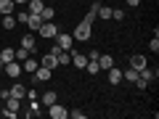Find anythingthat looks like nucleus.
<instances>
[{"instance_id": "39448f33", "label": "nucleus", "mask_w": 159, "mask_h": 119, "mask_svg": "<svg viewBox=\"0 0 159 119\" xmlns=\"http://www.w3.org/2000/svg\"><path fill=\"white\" fill-rule=\"evenodd\" d=\"M3 69H6V74H8L11 79H19V77H21V72H24V69H21V61H16V58L8 61V64H3Z\"/></svg>"}, {"instance_id": "a211bd4d", "label": "nucleus", "mask_w": 159, "mask_h": 119, "mask_svg": "<svg viewBox=\"0 0 159 119\" xmlns=\"http://www.w3.org/2000/svg\"><path fill=\"white\" fill-rule=\"evenodd\" d=\"M58 98H56V93L53 90H48V93H43V98H40V103H43V106H51V103H56Z\"/></svg>"}, {"instance_id": "b1692460", "label": "nucleus", "mask_w": 159, "mask_h": 119, "mask_svg": "<svg viewBox=\"0 0 159 119\" xmlns=\"http://www.w3.org/2000/svg\"><path fill=\"white\" fill-rule=\"evenodd\" d=\"M96 19H111V6H98Z\"/></svg>"}, {"instance_id": "473e14b6", "label": "nucleus", "mask_w": 159, "mask_h": 119, "mask_svg": "<svg viewBox=\"0 0 159 119\" xmlns=\"http://www.w3.org/2000/svg\"><path fill=\"white\" fill-rule=\"evenodd\" d=\"M127 6H133V8H135V6H141V0H127Z\"/></svg>"}, {"instance_id": "f8f14e48", "label": "nucleus", "mask_w": 159, "mask_h": 119, "mask_svg": "<svg viewBox=\"0 0 159 119\" xmlns=\"http://www.w3.org/2000/svg\"><path fill=\"white\" fill-rule=\"evenodd\" d=\"M37 66H40V64L34 61V58H29V56L21 61V69H24V72H29V74H34V69H37Z\"/></svg>"}, {"instance_id": "2eb2a0df", "label": "nucleus", "mask_w": 159, "mask_h": 119, "mask_svg": "<svg viewBox=\"0 0 159 119\" xmlns=\"http://www.w3.org/2000/svg\"><path fill=\"white\" fill-rule=\"evenodd\" d=\"M11 95H13V98H21V101H24V95H27V87H24L21 82H16V85L11 87Z\"/></svg>"}, {"instance_id": "9b49d317", "label": "nucleus", "mask_w": 159, "mask_h": 119, "mask_svg": "<svg viewBox=\"0 0 159 119\" xmlns=\"http://www.w3.org/2000/svg\"><path fill=\"white\" fill-rule=\"evenodd\" d=\"M43 8H45V0H29V3H27V11L29 13H40Z\"/></svg>"}, {"instance_id": "1a4fd4ad", "label": "nucleus", "mask_w": 159, "mask_h": 119, "mask_svg": "<svg viewBox=\"0 0 159 119\" xmlns=\"http://www.w3.org/2000/svg\"><path fill=\"white\" fill-rule=\"evenodd\" d=\"M119 82H122V69L111 66L109 69V85H119Z\"/></svg>"}, {"instance_id": "0eeeda50", "label": "nucleus", "mask_w": 159, "mask_h": 119, "mask_svg": "<svg viewBox=\"0 0 159 119\" xmlns=\"http://www.w3.org/2000/svg\"><path fill=\"white\" fill-rule=\"evenodd\" d=\"M24 24H27L29 29H34V32H37V29H40V24H43V19H40V13H27Z\"/></svg>"}, {"instance_id": "f257e3e1", "label": "nucleus", "mask_w": 159, "mask_h": 119, "mask_svg": "<svg viewBox=\"0 0 159 119\" xmlns=\"http://www.w3.org/2000/svg\"><path fill=\"white\" fill-rule=\"evenodd\" d=\"M90 34H93V24H88V21H80L77 27H74L72 37L77 40V42H88V40H90Z\"/></svg>"}, {"instance_id": "9d476101", "label": "nucleus", "mask_w": 159, "mask_h": 119, "mask_svg": "<svg viewBox=\"0 0 159 119\" xmlns=\"http://www.w3.org/2000/svg\"><path fill=\"white\" fill-rule=\"evenodd\" d=\"M72 64H74L77 69H85V64H88V56H82V53L72 51Z\"/></svg>"}, {"instance_id": "7ed1b4c3", "label": "nucleus", "mask_w": 159, "mask_h": 119, "mask_svg": "<svg viewBox=\"0 0 159 119\" xmlns=\"http://www.w3.org/2000/svg\"><path fill=\"white\" fill-rule=\"evenodd\" d=\"M37 32H40V37H45V40H53V37H56L58 32H61V29H58V27H56L53 21H43V24H40V29H37Z\"/></svg>"}, {"instance_id": "aec40b11", "label": "nucleus", "mask_w": 159, "mask_h": 119, "mask_svg": "<svg viewBox=\"0 0 159 119\" xmlns=\"http://www.w3.org/2000/svg\"><path fill=\"white\" fill-rule=\"evenodd\" d=\"M21 48H27L29 53L34 51V34H24V37H21Z\"/></svg>"}, {"instance_id": "6ab92c4d", "label": "nucleus", "mask_w": 159, "mask_h": 119, "mask_svg": "<svg viewBox=\"0 0 159 119\" xmlns=\"http://www.w3.org/2000/svg\"><path fill=\"white\" fill-rule=\"evenodd\" d=\"M98 6H101V3H93V6H90V11L85 13V19H82V21H88V24H93V21H96V13H98Z\"/></svg>"}, {"instance_id": "c756f323", "label": "nucleus", "mask_w": 159, "mask_h": 119, "mask_svg": "<svg viewBox=\"0 0 159 119\" xmlns=\"http://www.w3.org/2000/svg\"><path fill=\"white\" fill-rule=\"evenodd\" d=\"M0 114H3L6 119H16L19 117V111H11V108H6V111H0Z\"/></svg>"}, {"instance_id": "5701e85b", "label": "nucleus", "mask_w": 159, "mask_h": 119, "mask_svg": "<svg viewBox=\"0 0 159 119\" xmlns=\"http://www.w3.org/2000/svg\"><path fill=\"white\" fill-rule=\"evenodd\" d=\"M122 79H127V82H135V79H138V69H125V72H122Z\"/></svg>"}, {"instance_id": "ddd939ff", "label": "nucleus", "mask_w": 159, "mask_h": 119, "mask_svg": "<svg viewBox=\"0 0 159 119\" xmlns=\"http://www.w3.org/2000/svg\"><path fill=\"white\" fill-rule=\"evenodd\" d=\"M13 58H16V51H13V48H3V51H0V61L3 64L13 61Z\"/></svg>"}, {"instance_id": "6e6552de", "label": "nucleus", "mask_w": 159, "mask_h": 119, "mask_svg": "<svg viewBox=\"0 0 159 119\" xmlns=\"http://www.w3.org/2000/svg\"><path fill=\"white\" fill-rule=\"evenodd\" d=\"M16 16H13V13H6V16H0V29H3V27H6V29H13V27H16Z\"/></svg>"}, {"instance_id": "412c9836", "label": "nucleus", "mask_w": 159, "mask_h": 119, "mask_svg": "<svg viewBox=\"0 0 159 119\" xmlns=\"http://www.w3.org/2000/svg\"><path fill=\"white\" fill-rule=\"evenodd\" d=\"M130 66L133 69H143L146 66V56H130Z\"/></svg>"}, {"instance_id": "20e7f679", "label": "nucleus", "mask_w": 159, "mask_h": 119, "mask_svg": "<svg viewBox=\"0 0 159 119\" xmlns=\"http://www.w3.org/2000/svg\"><path fill=\"white\" fill-rule=\"evenodd\" d=\"M48 117H51V119H66L69 117V108L66 106H61V103H51V106H48Z\"/></svg>"}, {"instance_id": "2f4dec72", "label": "nucleus", "mask_w": 159, "mask_h": 119, "mask_svg": "<svg viewBox=\"0 0 159 119\" xmlns=\"http://www.w3.org/2000/svg\"><path fill=\"white\" fill-rule=\"evenodd\" d=\"M48 53H53V56H58V53H61V48H58L56 42H53V48H48Z\"/></svg>"}, {"instance_id": "f03ea898", "label": "nucleus", "mask_w": 159, "mask_h": 119, "mask_svg": "<svg viewBox=\"0 0 159 119\" xmlns=\"http://www.w3.org/2000/svg\"><path fill=\"white\" fill-rule=\"evenodd\" d=\"M53 40H56V45L61 48V51H69V53L74 51V37H72V34H66V32H58Z\"/></svg>"}, {"instance_id": "c85d7f7f", "label": "nucleus", "mask_w": 159, "mask_h": 119, "mask_svg": "<svg viewBox=\"0 0 159 119\" xmlns=\"http://www.w3.org/2000/svg\"><path fill=\"white\" fill-rule=\"evenodd\" d=\"M69 117H72V119H85V111H80V108H74V111H69Z\"/></svg>"}, {"instance_id": "e433bc0d", "label": "nucleus", "mask_w": 159, "mask_h": 119, "mask_svg": "<svg viewBox=\"0 0 159 119\" xmlns=\"http://www.w3.org/2000/svg\"><path fill=\"white\" fill-rule=\"evenodd\" d=\"M0 32H3V29H0Z\"/></svg>"}, {"instance_id": "bb28decb", "label": "nucleus", "mask_w": 159, "mask_h": 119, "mask_svg": "<svg viewBox=\"0 0 159 119\" xmlns=\"http://www.w3.org/2000/svg\"><path fill=\"white\" fill-rule=\"evenodd\" d=\"M111 19H117V21H122V19H125V11H119V8H111Z\"/></svg>"}, {"instance_id": "dca6fc26", "label": "nucleus", "mask_w": 159, "mask_h": 119, "mask_svg": "<svg viewBox=\"0 0 159 119\" xmlns=\"http://www.w3.org/2000/svg\"><path fill=\"white\" fill-rule=\"evenodd\" d=\"M6 108H11V111H19V108H21V98L8 95V98H6Z\"/></svg>"}, {"instance_id": "4468645a", "label": "nucleus", "mask_w": 159, "mask_h": 119, "mask_svg": "<svg viewBox=\"0 0 159 119\" xmlns=\"http://www.w3.org/2000/svg\"><path fill=\"white\" fill-rule=\"evenodd\" d=\"M40 66H48V69H56V66H58V58L53 56V53H48V56L43 58V61H40Z\"/></svg>"}, {"instance_id": "4be33fe9", "label": "nucleus", "mask_w": 159, "mask_h": 119, "mask_svg": "<svg viewBox=\"0 0 159 119\" xmlns=\"http://www.w3.org/2000/svg\"><path fill=\"white\" fill-rule=\"evenodd\" d=\"M53 16H56V11H53L51 6H45L43 11H40V19H43V21H53Z\"/></svg>"}, {"instance_id": "f3484780", "label": "nucleus", "mask_w": 159, "mask_h": 119, "mask_svg": "<svg viewBox=\"0 0 159 119\" xmlns=\"http://www.w3.org/2000/svg\"><path fill=\"white\" fill-rule=\"evenodd\" d=\"M13 8H16L13 0H0V13H3V16H6V13H13Z\"/></svg>"}, {"instance_id": "c9c22d12", "label": "nucleus", "mask_w": 159, "mask_h": 119, "mask_svg": "<svg viewBox=\"0 0 159 119\" xmlns=\"http://www.w3.org/2000/svg\"><path fill=\"white\" fill-rule=\"evenodd\" d=\"M0 16H3V13H0Z\"/></svg>"}, {"instance_id": "72a5a7b5", "label": "nucleus", "mask_w": 159, "mask_h": 119, "mask_svg": "<svg viewBox=\"0 0 159 119\" xmlns=\"http://www.w3.org/2000/svg\"><path fill=\"white\" fill-rule=\"evenodd\" d=\"M13 3H16V6H27L29 0H13Z\"/></svg>"}, {"instance_id": "7c9ffc66", "label": "nucleus", "mask_w": 159, "mask_h": 119, "mask_svg": "<svg viewBox=\"0 0 159 119\" xmlns=\"http://www.w3.org/2000/svg\"><path fill=\"white\" fill-rule=\"evenodd\" d=\"M148 48H151L154 53H159V37H151V45H148Z\"/></svg>"}, {"instance_id": "423d86ee", "label": "nucleus", "mask_w": 159, "mask_h": 119, "mask_svg": "<svg viewBox=\"0 0 159 119\" xmlns=\"http://www.w3.org/2000/svg\"><path fill=\"white\" fill-rule=\"evenodd\" d=\"M51 74H53V69L37 66V69H34V82H48V79H51Z\"/></svg>"}, {"instance_id": "a878e982", "label": "nucleus", "mask_w": 159, "mask_h": 119, "mask_svg": "<svg viewBox=\"0 0 159 119\" xmlns=\"http://www.w3.org/2000/svg\"><path fill=\"white\" fill-rule=\"evenodd\" d=\"M85 69H88L90 74H98V72H101V66H98V61H96V58H90V61L85 64Z\"/></svg>"}, {"instance_id": "cd10ccee", "label": "nucleus", "mask_w": 159, "mask_h": 119, "mask_svg": "<svg viewBox=\"0 0 159 119\" xmlns=\"http://www.w3.org/2000/svg\"><path fill=\"white\" fill-rule=\"evenodd\" d=\"M27 56H29V51H27V48H19V51H16V61H24Z\"/></svg>"}, {"instance_id": "393cba45", "label": "nucleus", "mask_w": 159, "mask_h": 119, "mask_svg": "<svg viewBox=\"0 0 159 119\" xmlns=\"http://www.w3.org/2000/svg\"><path fill=\"white\" fill-rule=\"evenodd\" d=\"M98 66H101V69H111L114 66V58L111 56H98Z\"/></svg>"}, {"instance_id": "f704fd0d", "label": "nucleus", "mask_w": 159, "mask_h": 119, "mask_svg": "<svg viewBox=\"0 0 159 119\" xmlns=\"http://www.w3.org/2000/svg\"><path fill=\"white\" fill-rule=\"evenodd\" d=\"M0 69H3V61H0Z\"/></svg>"}]
</instances>
